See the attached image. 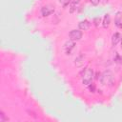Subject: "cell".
I'll return each mask as SVG.
<instances>
[{
	"mask_svg": "<svg viewBox=\"0 0 122 122\" xmlns=\"http://www.w3.org/2000/svg\"><path fill=\"white\" fill-rule=\"evenodd\" d=\"M90 2L92 4V5H94V6H96V5H98L99 4V2H100V0H90Z\"/></svg>",
	"mask_w": 122,
	"mask_h": 122,
	"instance_id": "7c38bea8",
	"label": "cell"
},
{
	"mask_svg": "<svg viewBox=\"0 0 122 122\" xmlns=\"http://www.w3.org/2000/svg\"><path fill=\"white\" fill-rule=\"evenodd\" d=\"M81 78H82V82L84 85L89 86L92 84V78H93V71L92 69L87 68L86 70H84L81 73Z\"/></svg>",
	"mask_w": 122,
	"mask_h": 122,
	"instance_id": "6da1fadb",
	"label": "cell"
},
{
	"mask_svg": "<svg viewBox=\"0 0 122 122\" xmlns=\"http://www.w3.org/2000/svg\"><path fill=\"white\" fill-rule=\"evenodd\" d=\"M121 38H122L121 34H120L119 32H115V33L112 35V45H113V46L117 45V44L121 41Z\"/></svg>",
	"mask_w": 122,
	"mask_h": 122,
	"instance_id": "52a82bcc",
	"label": "cell"
},
{
	"mask_svg": "<svg viewBox=\"0 0 122 122\" xmlns=\"http://www.w3.org/2000/svg\"><path fill=\"white\" fill-rule=\"evenodd\" d=\"M90 22L88 21V20H83V21H81V22H79V24H78V27H79V29L80 30H88L89 28H90Z\"/></svg>",
	"mask_w": 122,
	"mask_h": 122,
	"instance_id": "ba28073f",
	"label": "cell"
},
{
	"mask_svg": "<svg viewBox=\"0 0 122 122\" xmlns=\"http://www.w3.org/2000/svg\"><path fill=\"white\" fill-rule=\"evenodd\" d=\"M111 23V17L109 14H105L104 16V19H103V27L104 28H108L109 25Z\"/></svg>",
	"mask_w": 122,
	"mask_h": 122,
	"instance_id": "9c48e42d",
	"label": "cell"
},
{
	"mask_svg": "<svg viewBox=\"0 0 122 122\" xmlns=\"http://www.w3.org/2000/svg\"><path fill=\"white\" fill-rule=\"evenodd\" d=\"M120 42H121V49H122V38H121V41Z\"/></svg>",
	"mask_w": 122,
	"mask_h": 122,
	"instance_id": "4fadbf2b",
	"label": "cell"
},
{
	"mask_svg": "<svg viewBox=\"0 0 122 122\" xmlns=\"http://www.w3.org/2000/svg\"><path fill=\"white\" fill-rule=\"evenodd\" d=\"M112 82V74L110 71H105L101 75V83L103 85L111 84Z\"/></svg>",
	"mask_w": 122,
	"mask_h": 122,
	"instance_id": "7a4b0ae2",
	"label": "cell"
},
{
	"mask_svg": "<svg viewBox=\"0 0 122 122\" xmlns=\"http://www.w3.org/2000/svg\"><path fill=\"white\" fill-rule=\"evenodd\" d=\"M6 120H8V118L5 116L4 112H0V122H4V121H6Z\"/></svg>",
	"mask_w": 122,
	"mask_h": 122,
	"instance_id": "30bf717a",
	"label": "cell"
},
{
	"mask_svg": "<svg viewBox=\"0 0 122 122\" xmlns=\"http://www.w3.org/2000/svg\"><path fill=\"white\" fill-rule=\"evenodd\" d=\"M69 36H70V39H71L73 41H78L82 38V31L79 30H72L70 32Z\"/></svg>",
	"mask_w": 122,
	"mask_h": 122,
	"instance_id": "3957f363",
	"label": "cell"
},
{
	"mask_svg": "<svg viewBox=\"0 0 122 122\" xmlns=\"http://www.w3.org/2000/svg\"><path fill=\"white\" fill-rule=\"evenodd\" d=\"M73 48H74V42H73V40H71V39H70L69 41H67V42L65 43V45H64V49H65V51H66V52H67L68 54L71 52V51Z\"/></svg>",
	"mask_w": 122,
	"mask_h": 122,
	"instance_id": "5b68a950",
	"label": "cell"
},
{
	"mask_svg": "<svg viewBox=\"0 0 122 122\" xmlns=\"http://www.w3.org/2000/svg\"><path fill=\"white\" fill-rule=\"evenodd\" d=\"M54 11V9L51 6H44L41 9V14L43 16H49Z\"/></svg>",
	"mask_w": 122,
	"mask_h": 122,
	"instance_id": "277c9868",
	"label": "cell"
},
{
	"mask_svg": "<svg viewBox=\"0 0 122 122\" xmlns=\"http://www.w3.org/2000/svg\"><path fill=\"white\" fill-rule=\"evenodd\" d=\"M60 4H62L64 7H66L67 5H69V3L71 2V0H58Z\"/></svg>",
	"mask_w": 122,
	"mask_h": 122,
	"instance_id": "8fae6325",
	"label": "cell"
},
{
	"mask_svg": "<svg viewBox=\"0 0 122 122\" xmlns=\"http://www.w3.org/2000/svg\"><path fill=\"white\" fill-rule=\"evenodd\" d=\"M80 6V0H72L71 2V6H70V11L71 12H74L78 10Z\"/></svg>",
	"mask_w": 122,
	"mask_h": 122,
	"instance_id": "8992f818",
	"label": "cell"
}]
</instances>
